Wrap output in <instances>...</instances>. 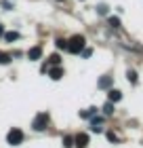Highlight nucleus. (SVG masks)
Returning a JSON list of instances; mask_svg holds the SVG:
<instances>
[{
  "label": "nucleus",
  "mask_w": 143,
  "mask_h": 148,
  "mask_svg": "<svg viewBox=\"0 0 143 148\" xmlns=\"http://www.w3.org/2000/svg\"><path fill=\"white\" fill-rule=\"evenodd\" d=\"M40 55H42V47H32V49L28 51V59H30V62L40 59Z\"/></svg>",
  "instance_id": "4"
},
{
  "label": "nucleus",
  "mask_w": 143,
  "mask_h": 148,
  "mask_svg": "<svg viewBox=\"0 0 143 148\" xmlns=\"http://www.w3.org/2000/svg\"><path fill=\"white\" fill-rule=\"evenodd\" d=\"M74 142H76L78 148H84V146L88 144V136H86V133H78V136L74 138Z\"/></svg>",
  "instance_id": "5"
},
{
  "label": "nucleus",
  "mask_w": 143,
  "mask_h": 148,
  "mask_svg": "<svg viewBox=\"0 0 143 148\" xmlns=\"http://www.w3.org/2000/svg\"><path fill=\"white\" fill-rule=\"evenodd\" d=\"M110 25L112 28H120V19L118 17H110Z\"/></svg>",
  "instance_id": "17"
},
{
  "label": "nucleus",
  "mask_w": 143,
  "mask_h": 148,
  "mask_svg": "<svg viewBox=\"0 0 143 148\" xmlns=\"http://www.w3.org/2000/svg\"><path fill=\"white\" fill-rule=\"evenodd\" d=\"M6 142H9L11 146H19L23 142V131L21 129H15V127H13V129L9 131V136H6Z\"/></svg>",
  "instance_id": "3"
},
{
  "label": "nucleus",
  "mask_w": 143,
  "mask_h": 148,
  "mask_svg": "<svg viewBox=\"0 0 143 148\" xmlns=\"http://www.w3.org/2000/svg\"><path fill=\"white\" fill-rule=\"evenodd\" d=\"M17 38H19L17 32H6V34H4V40H6V42H13V40H17Z\"/></svg>",
  "instance_id": "9"
},
{
  "label": "nucleus",
  "mask_w": 143,
  "mask_h": 148,
  "mask_svg": "<svg viewBox=\"0 0 143 148\" xmlns=\"http://www.w3.org/2000/svg\"><path fill=\"white\" fill-rule=\"evenodd\" d=\"M59 62H61V57L57 55V53H55V55H51V57H49V64H51V66H59Z\"/></svg>",
  "instance_id": "13"
},
{
  "label": "nucleus",
  "mask_w": 143,
  "mask_h": 148,
  "mask_svg": "<svg viewBox=\"0 0 143 148\" xmlns=\"http://www.w3.org/2000/svg\"><path fill=\"white\" fill-rule=\"evenodd\" d=\"M91 53H93L91 49H84V51H82V55H84V57H91Z\"/></svg>",
  "instance_id": "20"
},
{
  "label": "nucleus",
  "mask_w": 143,
  "mask_h": 148,
  "mask_svg": "<svg viewBox=\"0 0 143 148\" xmlns=\"http://www.w3.org/2000/svg\"><path fill=\"white\" fill-rule=\"evenodd\" d=\"M103 112H105V116H110V114H114V102H107L103 106Z\"/></svg>",
  "instance_id": "11"
},
{
  "label": "nucleus",
  "mask_w": 143,
  "mask_h": 148,
  "mask_svg": "<svg viewBox=\"0 0 143 148\" xmlns=\"http://www.w3.org/2000/svg\"><path fill=\"white\" fill-rule=\"evenodd\" d=\"M112 83H114V80H112V76H103V78H99V89H110V87H112Z\"/></svg>",
  "instance_id": "7"
},
{
  "label": "nucleus",
  "mask_w": 143,
  "mask_h": 148,
  "mask_svg": "<svg viewBox=\"0 0 143 148\" xmlns=\"http://www.w3.org/2000/svg\"><path fill=\"white\" fill-rule=\"evenodd\" d=\"M107 97H110V102H120V99H122V93H120L118 89H110Z\"/></svg>",
  "instance_id": "8"
},
{
  "label": "nucleus",
  "mask_w": 143,
  "mask_h": 148,
  "mask_svg": "<svg viewBox=\"0 0 143 148\" xmlns=\"http://www.w3.org/2000/svg\"><path fill=\"white\" fill-rule=\"evenodd\" d=\"M46 125H49V114H46V112L36 114V119H34V123H32L34 129H36V131H44Z\"/></svg>",
  "instance_id": "2"
},
{
  "label": "nucleus",
  "mask_w": 143,
  "mask_h": 148,
  "mask_svg": "<svg viewBox=\"0 0 143 148\" xmlns=\"http://www.w3.org/2000/svg\"><path fill=\"white\" fill-rule=\"evenodd\" d=\"M49 76H51L53 80H59L61 76H63V70H61L59 66H55V68H51V70H49Z\"/></svg>",
  "instance_id": "6"
},
{
  "label": "nucleus",
  "mask_w": 143,
  "mask_h": 148,
  "mask_svg": "<svg viewBox=\"0 0 143 148\" xmlns=\"http://www.w3.org/2000/svg\"><path fill=\"white\" fill-rule=\"evenodd\" d=\"M0 36H4V28H2V25H0Z\"/></svg>",
  "instance_id": "21"
},
{
  "label": "nucleus",
  "mask_w": 143,
  "mask_h": 148,
  "mask_svg": "<svg viewBox=\"0 0 143 148\" xmlns=\"http://www.w3.org/2000/svg\"><path fill=\"white\" fill-rule=\"evenodd\" d=\"M126 76H128V80H131V83H137V72H135V70H128Z\"/></svg>",
  "instance_id": "15"
},
{
  "label": "nucleus",
  "mask_w": 143,
  "mask_h": 148,
  "mask_svg": "<svg viewBox=\"0 0 143 148\" xmlns=\"http://www.w3.org/2000/svg\"><path fill=\"white\" fill-rule=\"evenodd\" d=\"M55 45H57V49H67V42H65L63 38H57V40H55Z\"/></svg>",
  "instance_id": "16"
},
{
  "label": "nucleus",
  "mask_w": 143,
  "mask_h": 148,
  "mask_svg": "<svg viewBox=\"0 0 143 148\" xmlns=\"http://www.w3.org/2000/svg\"><path fill=\"white\" fill-rule=\"evenodd\" d=\"M84 42H86L84 36H80V34L72 36V40L67 42V51H70V53H80V51L84 49Z\"/></svg>",
  "instance_id": "1"
},
{
  "label": "nucleus",
  "mask_w": 143,
  "mask_h": 148,
  "mask_svg": "<svg viewBox=\"0 0 143 148\" xmlns=\"http://www.w3.org/2000/svg\"><path fill=\"white\" fill-rule=\"evenodd\" d=\"M63 146H65V148H72V146H74V138H72V136H65V138H63Z\"/></svg>",
  "instance_id": "14"
},
{
  "label": "nucleus",
  "mask_w": 143,
  "mask_h": 148,
  "mask_svg": "<svg viewBox=\"0 0 143 148\" xmlns=\"http://www.w3.org/2000/svg\"><path fill=\"white\" fill-rule=\"evenodd\" d=\"M95 112H97V108H88V110H82V112H80V116H82V119H91Z\"/></svg>",
  "instance_id": "10"
},
{
  "label": "nucleus",
  "mask_w": 143,
  "mask_h": 148,
  "mask_svg": "<svg viewBox=\"0 0 143 148\" xmlns=\"http://www.w3.org/2000/svg\"><path fill=\"white\" fill-rule=\"evenodd\" d=\"M11 62V55H9V53H4V51H0V64H9Z\"/></svg>",
  "instance_id": "12"
},
{
  "label": "nucleus",
  "mask_w": 143,
  "mask_h": 148,
  "mask_svg": "<svg viewBox=\"0 0 143 148\" xmlns=\"http://www.w3.org/2000/svg\"><path fill=\"white\" fill-rule=\"evenodd\" d=\"M97 13H99V15H105V13H107V6H105V4H99V6H97Z\"/></svg>",
  "instance_id": "18"
},
{
  "label": "nucleus",
  "mask_w": 143,
  "mask_h": 148,
  "mask_svg": "<svg viewBox=\"0 0 143 148\" xmlns=\"http://www.w3.org/2000/svg\"><path fill=\"white\" fill-rule=\"evenodd\" d=\"M2 6H4V9H13V4L9 2V0H4V2H2Z\"/></svg>",
  "instance_id": "19"
}]
</instances>
